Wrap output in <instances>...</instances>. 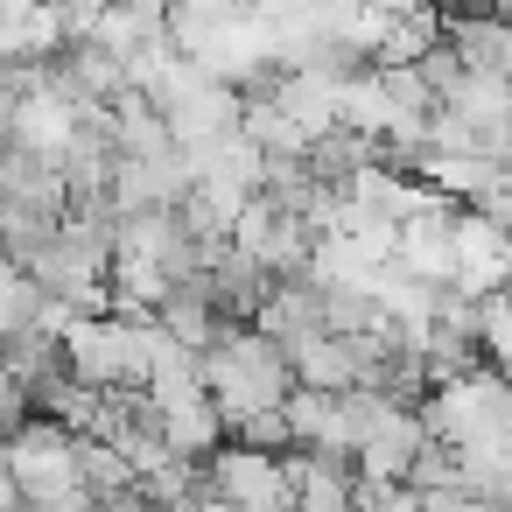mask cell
Listing matches in <instances>:
<instances>
[{
  "label": "cell",
  "instance_id": "obj_1",
  "mask_svg": "<svg viewBox=\"0 0 512 512\" xmlns=\"http://www.w3.org/2000/svg\"><path fill=\"white\" fill-rule=\"evenodd\" d=\"M197 379H204V400H211V414L225 421V435H232L239 421H253V414H274V407L295 393L288 358H281L260 330H246V323H218V330H211V344L197 351Z\"/></svg>",
  "mask_w": 512,
  "mask_h": 512
},
{
  "label": "cell",
  "instance_id": "obj_2",
  "mask_svg": "<svg viewBox=\"0 0 512 512\" xmlns=\"http://www.w3.org/2000/svg\"><path fill=\"white\" fill-rule=\"evenodd\" d=\"M232 253H246L260 274H274V281H288V274H302L309 267V225H302V211H288V204H274V197H246L239 204V218H232V239H225Z\"/></svg>",
  "mask_w": 512,
  "mask_h": 512
},
{
  "label": "cell",
  "instance_id": "obj_3",
  "mask_svg": "<svg viewBox=\"0 0 512 512\" xmlns=\"http://www.w3.org/2000/svg\"><path fill=\"white\" fill-rule=\"evenodd\" d=\"M449 246H456V295H463V302L505 288V267H512V260H505V232H498L491 218H477V211L456 204V218H449Z\"/></svg>",
  "mask_w": 512,
  "mask_h": 512
},
{
  "label": "cell",
  "instance_id": "obj_4",
  "mask_svg": "<svg viewBox=\"0 0 512 512\" xmlns=\"http://www.w3.org/2000/svg\"><path fill=\"white\" fill-rule=\"evenodd\" d=\"M246 330H260L281 358H295L302 344L323 337V295L309 288V274H288V281L267 288V302H260V316H253Z\"/></svg>",
  "mask_w": 512,
  "mask_h": 512
},
{
  "label": "cell",
  "instance_id": "obj_5",
  "mask_svg": "<svg viewBox=\"0 0 512 512\" xmlns=\"http://www.w3.org/2000/svg\"><path fill=\"white\" fill-rule=\"evenodd\" d=\"M267 288H274V274H260V267H253L246 253H232V246H211V260H204V274H197V295L211 302L218 323H253L260 302H267Z\"/></svg>",
  "mask_w": 512,
  "mask_h": 512
},
{
  "label": "cell",
  "instance_id": "obj_6",
  "mask_svg": "<svg viewBox=\"0 0 512 512\" xmlns=\"http://www.w3.org/2000/svg\"><path fill=\"white\" fill-rule=\"evenodd\" d=\"M421 442H428L421 414H414V407H386V414L372 421V435H365V449H358V463H351V470H358L365 484H407V470H414Z\"/></svg>",
  "mask_w": 512,
  "mask_h": 512
},
{
  "label": "cell",
  "instance_id": "obj_7",
  "mask_svg": "<svg viewBox=\"0 0 512 512\" xmlns=\"http://www.w3.org/2000/svg\"><path fill=\"white\" fill-rule=\"evenodd\" d=\"M288 372H295L302 393H351L358 386V351H351V337H316L288 358Z\"/></svg>",
  "mask_w": 512,
  "mask_h": 512
},
{
  "label": "cell",
  "instance_id": "obj_8",
  "mask_svg": "<svg viewBox=\"0 0 512 512\" xmlns=\"http://www.w3.org/2000/svg\"><path fill=\"white\" fill-rule=\"evenodd\" d=\"M155 330H162L169 344H183V351H204L211 330H218V316H211V302H204L197 281H190V288H169V295L155 302Z\"/></svg>",
  "mask_w": 512,
  "mask_h": 512
},
{
  "label": "cell",
  "instance_id": "obj_9",
  "mask_svg": "<svg viewBox=\"0 0 512 512\" xmlns=\"http://www.w3.org/2000/svg\"><path fill=\"white\" fill-rule=\"evenodd\" d=\"M407 491H456V449L449 442H421V456L407 470Z\"/></svg>",
  "mask_w": 512,
  "mask_h": 512
},
{
  "label": "cell",
  "instance_id": "obj_10",
  "mask_svg": "<svg viewBox=\"0 0 512 512\" xmlns=\"http://www.w3.org/2000/svg\"><path fill=\"white\" fill-rule=\"evenodd\" d=\"M232 442H239V449H253V456H288V421H281V407H274V414H253V421H239V428H232Z\"/></svg>",
  "mask_w": 512,
  "mask_h": 512
},
{
  "label": "cell",
  "instance_id": "obj_11",
  "mask_svg": "<svg viewBox=\"0 0 512 512\" xmlns=\"http://www.w3.org/2000/svg\"><path fill=\"white\" fill-rule=\"evenodd\" d=\"M358 8H372V15H386V22H407V15L428 8V0H358Z\"/></svg>",
  "mask_w": 512,
  "mask_h": 512
},
{
  "label": "cell",
  "instance_id": "obj_12",
  "mask_svg": "<svg viewBox=\"0 0 512 512\" xmlns=\"http://www.w3.org/2000/svg\"><path fill=\"white\" fill-rule=\"evenodd\" d=\"M197 512H232V505H218V498H197Z\"/></svg>",
  "mask_w": 512,
  "mask_h": 512
}]
</instances>
